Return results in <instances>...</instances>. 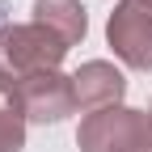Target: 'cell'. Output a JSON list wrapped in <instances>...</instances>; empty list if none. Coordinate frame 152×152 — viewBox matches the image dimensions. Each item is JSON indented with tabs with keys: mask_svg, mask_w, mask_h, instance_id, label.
<instances>
[{
	"mask_svg": "<svg viewBox=\"0 0 152 152\" xmlns=\"http://www.w3.org/2000/svg\"><path fill=\"white\" fill-rule=\"evenodd\" d=\"M64 55H68V42L38 21L0 26V85L17 89L38 72H55Z\"/></svg>",
	"mask_w": 152,
	"mask_h": 152,
	"instance_id": "6da1fadb",
	"label": "cell"
},
{
	"mask_svg": "<svg viewBox=\"0 0 152 152\" xmlns=\"http://www.w3.org/2000/svg\"><path fill=\"white\" fill-rule=\"evenodd\" d=\"M80 152H152V114L131 106H110L85 114L76 131Z\"/></svg>",
	"mask_w": 152,
	"mask_h": 152,
	"instance_id": "7a4b0ae2",
	"label": "cell"
},
{
	"mask_svg": "<svg viewBox=\"0 0 152 152\" xmlns=\"http://www.w3.org/2000/svg\"><path fill=\"white\" fill-rule=\"evenodd\" d=\"M106 38L131 72H152V9L144 0H118L106 21Z\"/></svg>",
	"mask_w": 152,
	"mask_h": 152,
	"instance_id": "3957f363",
	"label": "cell"
},
{
	"mask_svg": "<svg viewBox=\"0 0 152 152\" xmlns=\"http://www.w3.org/2000/svg\"><path fill=\"white\" fill-rule=\"evenodd\" d=\"M17 97H21V110L30 123H64L68 114H76V85L72 76L55 72H38L26 85H17Z\"/></svg>",
	"mask_w": 152,
	"mask_h": 152,
	"instance_id": "277c9868",
	"label": "cell"
},
{
	"mask_svg": "<svg viewBox=\"0 0 152 152\" xmlns=\"http://www.w3.org/2000/svg\"><path fill=\"white\" fill-rule=\"evenodd\" d=\"M72 85H76V110H85V114L123 106V97H127V76L114 68L110 59L80 64V72L72 76Z\"/></svg>",
	"mask_w": 152,
	"mask_h": 152,
	"instance_id": "5b68a950",
	"label": "cell"
},
{
	"mask_svg": "<svg viewBox=\"0 0 152 152\" xmlns=\"http://www.w3.org/2000/svg\"><path fill=\"white\" fill-rule=\"evenodd\" d=\"M34 21L59 34L68 47H76L89 34V13L80 0H34Z\"/></svg>",
	"mask_w": 152,
	"mask_h": 152,
	"instance_id": "8992f818",
	"label": "cell"
},
{
	"mask_svg": "<svg viewBox=\"0 0 152 152\" xmlns=\"http://www.w3.org/2000/svg\"><path fill=\"white\" fill-rule=\"evenodd\" d=\"M26 110H21V97L17 89L0 85V152H21L26 148Z\"/></svg>",
	"mask_w": 152,
	"mask_h": 152,
	"instance_id": "52a82bcc",
	"label": "cell"
},
{
	"mask_svg": "<svg viewBox=\"0 0 152 152\" xmlns=\"http://www.w3.org/2000/svg\"><path fill=\"white\" fill-rule=\"evenodd\" d=\"M144 4H148V9H152V0H144Z\"/></svg>",
	"mask_w": 152,
	"mask_h": 152,
	"instance_id": "ba28073f",
	"label": "cell"
},
{
	"mask_svg": "<svg viewBox=\"0 0 152 152\" xmlns=\"http://www.w3.org/2000/svg\"><path fill=\"white\" fill-rule=\"evenodd\" d=\"M148 114H152V102H148Z\"/></svg>",
	"mask_w": 152,
	"mask_h": 152,
	"instance_id": "9c48e42d",
	"label": "cell"
}]
</instances>
